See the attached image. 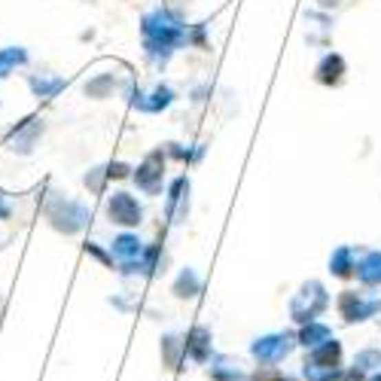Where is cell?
Instances as JSON below:
<instances>
[{
	"label": "cell",
	"instance_id": "6da1fadb",
	"mask_svg": "<svg viewBox=\"0 0 381 381\" xmlns=\"http://www.w3.org/2000/svg\"><path fill=\"white\" fill-rule=\"evenodd\" d=\"M110 217L116 223H138V210L129 195H116V199L110 202Z\"/></svg>",
	"mask_w": 381,
	"mask_h": 381
},
{
	"label": "cell",
	"instance_id": "7a4b0ae2",
	"mask_svg": "<svg viewBox=\"0 0 381 381\" xmlns=\"http://www.w3.org/2000/svg\"><path fill=\"white\" fill-rule=\"evenodd\" d=\"M22 61H25V52H19V49H6V52H0V76H3L12 65H22Z\"/></svg>",
	"mask_w": 381,
	"mask_h": 381
},
{
	"label": "cell",
	"instance_id": "3957f363",
	"mask_svg": "<svg viewBox=\"0 0 381 381\" xmlns=\"http://www.w3.org/2000/svg\"><path fill=\"white\" fill-rule=\"evenodd\" d=\"M204 338H208V336H204V329H195V333H193V342H189V348H193V354L199 357V360H204V348H202Z\"/></svg>",
	"mask_w": 381,
	"mask_h": 381
},
{
	"label": "cell",
	"instance_id": "277c9868",
	"mask_svg": "<svg viewBox=\"0 0 381 381\" xmlns=\"http://www.w3.org/2000/svg\"><path fill=\"white\" fill-rule=\"evenodd\" d=\"M305 345H317V338H327V329L323 327H314V329H305Z\"/></svg>",
	"mask_w": 381,
	"mask_h": 381
},
{
	"label": "cell",
	"instance_id": "5b68a950",
	"mask_svg": "<svg viewBox=\"0 0 381 381\" xmlns=\"http://www.w3.org/2000/svg\"><path fill=\"white\" fill-rule=\"evenodd\" d=\"M263 381H290V378H284V375H278V372H274V375H269V378H263Z\"/></svg>",
	"mask_w": 381,
	"mask_h": 381
}]
</instances>
